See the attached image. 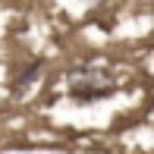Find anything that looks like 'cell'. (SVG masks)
<instances>
[{"label":"cell","mask_w":154,"mask_h":154,"mask_svg":"<svg viewBox=\"0 0 154 154\" xmlns=\"http://www.w3.org/2000/svg\"><path fill=\"white\" fill-rule=\"evenodd\" d=\"M113 94V85L104 79L97 69H75L69 72V97L79 104H91L97 97Z\"/></svg>","instance_id":"6da1fadb"},{"label":"cell","mask_w":154,"mask_h":154,"mask_svg":"<svg viewBox=\"0 0 154 154\" xmlns=\"http://www.w3.org/2000/svg\"><path fill=\"white\" fill-rule=\"evenodd\" d=\"M38 72H41V63L35 60V63H32L29 69H25L22 75H16V82H13V94H19V91H25V88H29V82H32V79H35V75H38Z\"/></svg>","instance_id":"7a4b0ae2"}]
</instances>
